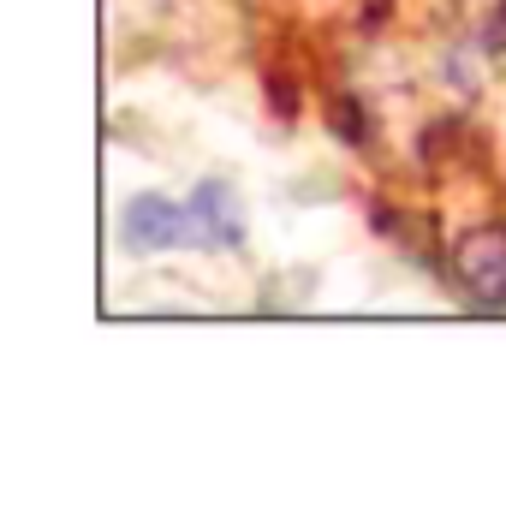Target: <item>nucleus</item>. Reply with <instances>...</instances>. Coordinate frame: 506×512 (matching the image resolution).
<instances>
[{"mask_svg": "<svg viewBox=\"0 0 506 512\" xmlns=\"http://www.w3.org/2000/svg\"><path fill=\"white\" fill-rule=\"evenodd\" d=\"M120 251L155 256V251H197V221L185 197H161L143 191L120 209Z\"/></svg>", "mask_w": 506, "mask_h": 512, "instance_id": "f257e3e1", "label": "nucleus"}, {"mask_svg": "<svg viewBox=\"0 0 506 512\" xmlns=\"http://www.w3.org/2000/svg\"><path fill=\"white\" fill-rule=\"evenodd\" d=\"M453 274L477 310H506V227H471L453 245Z\"/></svg>", "mask_w": 506, "mask_h": 512, "instance_id": "f03ea898", "label": "nucleus"}, {"mask_svg": "<svg viewBox=\"0 0 506 512\" xmlns=\"http://www.w3.org/2000/svg\"><path fill=\"white\" fill-rule=\"evenodd\" d=\"M185 203L197 221V251H239L245 245V197L227 179H203Z\"/></svg>", "mask_w": 506, "mask_h": 512, "instance_id": "7ed1b4c3", "label": "nucleus"}]
</instances>
